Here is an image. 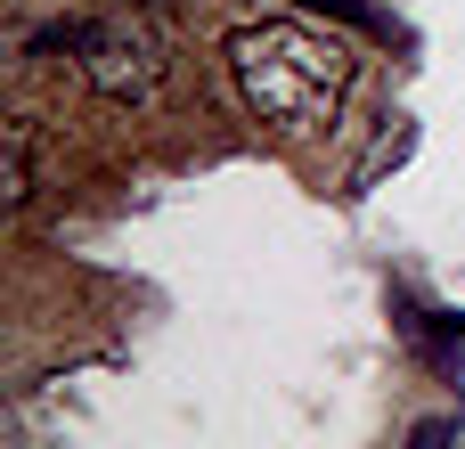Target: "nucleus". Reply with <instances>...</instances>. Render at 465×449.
Returning <instances> with one entry per match:
<instances>
[{
  "instance_id": "nucleus-1",
  "label": "nucleus",
  "mask_w": 465,
  "mask_h": 449,
  "mask_svg": "<svg viewBox=\"0 0 465 449\" xmlns=\"http://www.w3.org/2000/svg\"><path fill=\"white\" fill-rule=\"evenodd\" d=\"M229 74H237L245 106L270 131L302 139V131H327L335 123V106L351 90V49L335 33H311L294 16H270V25H245L229 41Z\"/></svg>"
},
{
  "instance_id": "nucleus-5",
  "label": "nucleus",
  "mask_w": 465,
  "mask_h": 449,
  "mask_svg": "<svg viewBox=\"0 0 465 449\" xmlns=\"http://www.w3.org/2000/svg\"><path fill=\"white\" fill-rule=\"evenodd\" d=\"M319 8H343V16H360V0H319Z\"/></svg>"
},
{
  "instance_id": "nucleus-2",
  "label": "nucleus",
  "mask_w": 465,
  "mask_h": 449,
  "mask_svg": "<svg viewBox=\"0 0 465 449\" xmlns=\"http://www.w3.org/2000/svg\"><path fill=\"white\" fill-rule=\"evenodd\" d=\"M74 65H82V82H90L98 98L147 106V98L163 90V74H172V41H163V25L139 16V8L74 16Z\"/></svg>"
},
{
  "instance_id": "nucleus-3",
  "label": "nucleus",
  "mask_w": 465,
  "mask_h": 449,
  "mask_svg": "<svg viewBox=\"0 0 465 449\" xmlns=\"http://www.w3.org/2000/svg\"><path fill=\"white\" fill-rule=\"evenodd\" d=\"M409 147H417V123H409V115H384V131L368 139V155H360V172H351V188L368 196V188H376L384 172H401V164H409Z\"/></svg>"
},
{
  "instance_id": "nucleus-4",
  "label": "nucleus",
  "mask_w": 465,
  "mask_h": 449,
  "mask_svg": "<svg viewBox=\"0 0 465 449\" xmlns=\"http://www.w3.org/2000/svg\"><path fill=\"white\" fill-rule=\"evenodd\" d=\"M0 196H8V205L33 196V123H25V115L0 131Z\"/></svg>"
}]
</instances>
